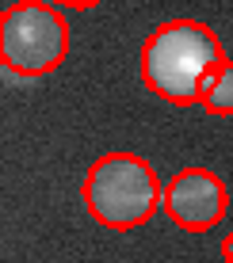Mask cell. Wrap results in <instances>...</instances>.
I'll return each instance as SVG.
<instances>
[{
    "instance_id": "cell-1",
    "label": "cell",
    "mask_w": 233,
    "mask_h": 263,
    "mask_svg": "<svg viewBox=\"0 0 233 263\" xmlns=\"http://www.w3.org/2000/svg\"><path fill=\"white\" fill-rule=\"evenodd\" d=\"M226 61L218 34L195 20H168L141 46V80L168 103H199L203 77Z\"/></svg>"
},
{
    "instance_id": "cell-2",
    "label": "cell",
    "mask_w": 233,
    "mask_h": 263,
    "mask_svg": "<svg viewBox=\"0 0 233 263\" xmlns=\"http://www.w3.org/2000/svg\"><path fill=\"white\" fill-rule=\"evenodd\" d=\"M84 206L107 229H138L165 206V187L141 157L107 153L84 176Z\"/></svg>"
},
{
    "instance_id": "cell-3",
    "label": "cell",
    "mask_w": 233,
    "mask_h": 263,
    "mask_svg": "<svg viewBox=\"0 0 233 263\" xmlns=\"http://www.w3.org/2000/svg\"><path fill=\"white\" fill-rule=\"evenodd\" d=\"M69 53V23L53 4L20 0L0 20V61L12 77H46Z\"/></svg>"
},
{
    "instance_id": "cell-4",
    "label": "cell",
    "mask_w": 233,
    "mask_h": 263,
    "mask_svg": "<svg viewBox=\"0 0 233 263\" xmlns=\"http://www.w3.org/2000/svg\"><path fill=\"white\" fill-rule=\"evenodd\" d=\"M226 183L210 168H184L165 187V214L187 233H207L226 217Z\"/></svg>"
},
{
    "instance_id": "cell-5",
    "label": "cell",
    "mask_w": 233,
    "mask_h": 263,
    "mask_svg": "<svg viewBox=\"0 0 233 263\" xmlns=\"http://www.w3.org/2000/svg\"><path fill=\"white\" fill-rule=\"evenodd\" d=\"M199 103L210 115H233V58H226L222 65H214L203 77V96Z\"/></svg>"
},
{
    "instance_id": "cell-6",
    "label": "cell",
    "mask_w": 233,
    "mask_h": 263,
    "mask_svg": "<svg viewBox=\"0 0 233 263\" xmlns=\"http://www.w3.org/2000/svg\"><path fill=\"white\" fill-rule=\"evenodd\" d=\"M222 256H226V263H233V229L222 237Z\"/></svg>"
},
{
    "instance_id": "cell-7",
    "label": "cell",
    "mask_w": 233,
    "mask_h": 263,
    "mask_svg": "<svg viewBox=\"0 0 233 263\" xmlns=\"http://www.w3.org/2000/svg\"><path fill=\"white\" fill-rule=\"evenodd\" d=\"M53 4H65V8H92V4H100V0H53Z\"/></svg>"
}]
</instances>
